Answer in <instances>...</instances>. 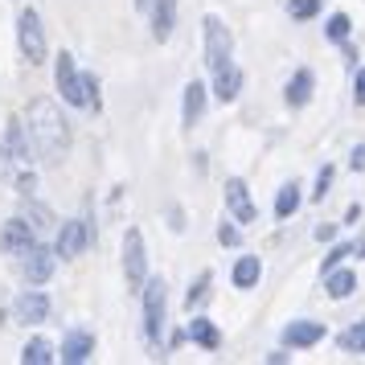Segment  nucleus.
Segmentation results:
<instances>
[{"mask_svg":"<svg viewBox=\"0 0 365 365\" xmlns=\"http://www.w3.org/2000/svg\"><path fill=\"white\" fill-rule=\"evenodd\" d=\"M25 132H29V144L34 152L46 160V165H62L70 152V123L62 119V107L53 99H34L29 111H25Z\"/></svg>","mask_w":365,"mask_h":365,"instance_id":"1","label":"nucleus"},{"mask_svg":"<svg viewBox=\"0 0 365 365\" xmlns=\"http://www.w3.org/2000/svg\"><path fill=\"white\" fill-rule=\"evenodd\" d=\"M201 41H205V66H210V74L234 62V37H230V29H226L222 17L201 21Z\"/></svg>","mask_w":365,"mask_h":365,"instance_id":"2","label":"nucleus"},{"mask_svg":"<svg viewBox=\"0 0 365 365\" xmlns=\"http://www.w3.org/2000/svg\"><path fill=\"white\" fill-rule=\"evenodd\" d=\"M144 336L148 341H160V332H165V304H168V283L160 275H148L144 279Z\"/></svg>","mask_w":365,"mask_h":365,"instance_id":"3","label":"nucleus"},{"mask_svg":"<svg viewBox=\"0 0 365 365\" xmlns=\"http://www.w3.org/2000/svg\"><path fill=\"white\" fill-rule=\"evenodd\" d=\"M17 46H21V53H25L29 66H41V62H46V25H41V17H37V9H21Z\"/></svg>","mask_w":365,"mask_h":365,"instance_id":"4","label":"nucleus"},{"mask_svg":"<svg viewBox=\"0 0 365 365\" xmlns=\"http://www.w3.org/2000/svg\"><path fill=\"white\" fill-rule=\"evenodd\" d=\"M123 275H128L132 292H140L148 279V247H144V230H135V226H128V234H123Z\"/></svg>","mask_w":365,"mask_h":365,"instance_id":"5","label":"nucleus"},{"mask_svg":"<svg viewBox=\"0 0 365 365\" xmlns=\"http://www.w3.org/2000/svg\"><path fill=\"white\" fill-rule=\"evenodd\" d=\"M53 83H58V95L70 103V107H86V95H83V74L74 66V53H58V66H53Z\"/></svg>","mask_w":365,"mask_h":365,"instance_id":"6","label":"nucleus"},{"mask_svg":"<svg viewBox=\"0 0 365 365\" xmlns=\"http://www.w3.org/2000/svg\"><path fill=\"white\" fill-rule=\"evenodd\" d=\"M91 247V222L86 217H70L62 222V234H58V259H78L83 250Z\"/></svg>","mask_w":365,"mask_h":365,"instance_id":"7","label":"nucleus"},{"mask_svg":"<svg viewBox=\"0 0 365 365\" xmlns=\"http://www.w3.org/2000/svg\"><path fill=\"white\" fill-rule=\"evenodd\" d=\"M53 267H58V250L41 247V242H34V247L21 255V271H25V279L29 283H50Z\"/></svg>","mask_w":365,"mask_h":365,"instance_id":"8","label":"nucleus"},{"mask_svg":"<svg viewBox=\"0 0 365 365\" xmlns=\"http://www.w3.org/2000/svg\"><path fill=\"white\" fill-rule=\"evenodd\" d=\"M226 210H230V217L238 222V226H250V222L259 217L255 197H250V189H247L242 177H230V181H226Z\"/></svg>","mask_w":365,"mask_h":365,"instance_id":"9","label":"nucleus"},{"mask_svg":"<svg viewBox=\"0 0 365 365\" xmlns=\"http://www.w3.org/2000/svg\"><path fill=\"white\" fill-rule=\"evenodd\" d=\"M34 242H37V230L25 217H9L0 226V255H25Z\"/></svg>","mask_w":365,"mask_h":365,"instance_id":"10","label":"nucleus"},{"mask_svg":"<svg viewBox=\"0 0 365 365\" xmlns=\"http://www.w3.org/2000/svg\"><path fill=\"white\" fill-rule=\"evenodd\" d=\"M13 312H17L21 324H41V320H50V296L46 292H21L13 299Z\"/></svg>","mask_w":365,"mask_h":365,"instance_id":"11","label":"nucleus"},{"mask_svg":"<svg viewBox=\"0 0 365 365\" xmlns=\"http://www.w3.org/2000/svg\"><path fill=\"white\" fill-rule=\"evenodd\" d=\"M316 341H324V324L320 320H292L283 329V345L287 349H312Z\"/></svg>","mask_w":365,"mask_h":365,"instance_id":"12","label":"nucleus"},{"mask_svg":"<svg viewBox=\"0 0 365 365\" xmlns=\"http://www.w3.org/2000/svg\"><path fill=\"white\" fill-rule=\"evenodd\" d=\"M91 353H95V336H91L86 329H70L58 357H62L66 365H83V361H91Z\"/></svg>","mask_w":365,"mask_h":365,"instance_id":"13","label":"nucleus"},{"mask_svg":"<svg viewBox=\"0 0 365 365\" xmlns=\"http://www.w3.org/2000/svg\"><path fill=\"white\" fill-rule=\"evenodd\" d=\"M210 91H214L217 103H234L238 91H242V70L234 66V62L222 66V70H214V74H210Z\"/></svg>","mask_w":365,"mask_h":365,"instance_id":"14","label":"nucleus"},{"mask_svg":"<svg viewBox=\"0 0 365 365\" xmlns=\"http://www.w3.org/2000/svg\"><path fill=\"white\" fill-rule=\"evenodd\" d=\"M4 148L17 165H29L34 160V144H29V132H25V119H9L4 128Z\"/></svg>","mask_w":365,"mask_h":365,"instance_id":"15","label":"nucleus"},{"mask_svg":"<svg viewBox=\"0 0 365 365\" xmlns=\"http://www.w3.org/2000/svg\"><path fill=\"white\" fill-rule=\"evenodd\" d=\"M148 13H152V37L165 46L173 37V25H177V0H152Z\"/></svg>","mask_w":365,"mask_h":365,"instance_id":"16","label":"nucleus"},{"mask_svg":"<svg viewBox=\"0 0 365 365\" xmlns=\"http://www.w3.org/2000/svg\"><path fill=\"white\" fill-rule=\"evenodd\" d=\"M312 86H316V74L308 66H299L292 78H287V86H283V103L287 107H304V103L312 99Z\"/></svg>","mask_w":365,"mask_h":365,"instance_id":"17","label":"nucleus"},{"mask_svg":"<svg viewBox=\"0 0 365 365\" xmlns=\"http://www.w3.org/2000/svg\"><path fill=\"white\" fill-rule=\"evenodd\" d=\"M205 95H210V91H205V83H197V78L185 86V103H181L185 132H193V128L201 123V111H205Z\"/></svg>","mask_w":365,"mask_h":365,"instance_id":"18","label":"nucleus"},{"mask_svg":"<svg viewBox=\"0 0 365 365\" xmlns=\"http://www.w3.org/2000/svg\"><path fill=\"white\" fill-rule=\"evenodd\" d=\"M259 275H263V263H259V255H242L238 263L230 267V279L238 292H250V287H259Z\"/></svg>","mask_w":365,"mask_h":365,"instance_id":"19","label":"nucleus"},{"mask_svg":"<svg viewBox=\"0 0 365 365\" xmlns=\"http://www.w3.org/2000/svg\"><path fill=\"white\" fill-rule=\"evenodd\" d=\"M324 292H329V299H349L357 292V275L349 267H332V271H324Z\"/></svg>","mask_w":365,"mask_h":365,"instance_id":"20","label":"nucleus"},{"mask_svg":"<svg viewBox=\"0 0 365 365\" xmlns=\"http://www.w3.org/2000/svg\"><path fill=\"white\" fill-rule=\"evenodd\" d=\"M189 341L210 353V349L222 345V332H217V324L210 320V316H193V324H189Z\"/></svg>","mask_w":365,"mask_h":365,"instance_id":"21","label":"nucleus"},{"mask_svg":"<svg viewBox=\"0 0 365 365\" xmlns=\"http://www.w3.org/2000/svg\"><path fill=\"white\" fill-rule=\"evenodd\" d=\"M58 353H53V345L46 341V336H34L29 345H25V353H21V361L25 365H50Z\"/></svg>","mask_w":365,"mask_h":365,"instance_id":"22","label":"nucleus"},{"mask_svg":"<svg viewBox=\"0 0 365 365\" xmlns=\"http://www.w3.org/2000/svg\"><path fill=\"white\" fill-rule=\"evenodd\" d=\"M296 210H299V185L287 181L279 193H275V217H292Z\"/></svg>","mask_w":365,"mask_h":365,"instance_id":"23","label":"nucleus"},{"mask_svg":"<svg viewBox=\"0 0 365 365\" xmlns=\"http://www.w3.org/2000/svg\"><path fill=\"white\" fill-rule=\"evenodd\" d=\"M336 345L345 349V353H365V320H353L349 329H341Z\"/></svg>","mask_w":365,"mask_h":365,"instance_id":"24","label":"nucleus"},{"mask_svg":"<svg viewBox=\"0 0 365 365\" xmlns=\"http://www.w3.org/2000/svg\"><path fill=\"white\" fill-rule=\"evenodd\" d=\"M210 287H214V271H201L197 279H193V287H189V296H185V308L193 312V308H197L201 299L210 296Z\"/></svg>","mask_w":365,"mask_h":365,"instance_id":"25","label":"nucleus"},{"mask_svg":"<svg viewBox=\"0 0 365 365\" xmlns=\"http://www.w3.org/2000/svg\"><path fill=\"white\" fill-rule=\"evenodd\" d=\"M349 29H353V21H349V13H332V17H329V25H324V37L341 46V41H349Z\"/></svg>","mask_w":365,"mask_h":365,"instance_id":"26","label":"nucleus"},{"mask_svg":"<svg viewBox=\"0 0 365 365\" xmlns=\"http://www.w3.org/2000/svg\"><path fill=\"white\" fill-rule=\"evenodd\" d=\"M287 13L292 21H312L320 13V0H287Z\"/></svg>","mask_w":365,"mask_h":365,"instance_id":"27","label":"nucleus"},{"mask_svg":"<svg viewBox=\"0 0 365 365\" xmlns=\"http://www.w3.org/2000/svg\"><path fill=\"white\" fill-rule=\"evenodd\" d=\"M83 95H86V107H91V111H99V107H103V99H99V78H95V74H83Z\"/></svg>","mask_w":365,"mask_h":365,"instance_id":"28","label":"nucleus"},{"mask_svg":"<svg viewBox=\"0 0 365 365\" xmlns=\"http://www.w3.org/2000/svg\"><path fill=\"white\" fill-rule=\"evenodd\" d=\"M332 173H336L332 165L320 168V177H316V189H312V201H324V197H329V189H332Z\"/></svg>","mask_w":365,"mask_h":365,"instance_id":"29","label":"nucleus"},{"mask_svg":"<svg viewBox=\"0 0 365 365\" xmlns=\"http://www.w3.org/2000/svg\"><path fill=\"white\" fill-rule=\"evenodd\" d=\"M345 255H353V242H336V247L329 250V255H324V271H332V267H341V259H345Z\"/></svg>","mask_w":365,"mask_h":365,"instance_id":"30","label":"nucleus"},{"mask_svg":"<svg viewBox=\"0 0 365 365\" xmlns=\"http://www.w3.org/2000/svg\"><path fill=\"white\" fill-rule=\"evenodd\" d=\"M25 222H29L34 230H46V226H50V210H46V205H29V214H25Z\"/></svg>","mask_w":365,"mask_h":365,"instance_id":"31","label":"nucleus"},{"mask_svg":"<svg viewBox=\"0 0 365 365\" xmlns=\"http://www.w3.org/2000/svg\"><path fill=\"white\" fill-rule=\"evenodd\" d=\"M217 242H222V247H238V222H234V217L217 230Z\"/></svg>","mask_w":365,"mask_h":365,"instance_id":"32","label":"nucleus"},{"mask_svg":"<svg viewBox=\"0 0 365 365\" xmlns=\"http://www.w3.org/2000/svg\"><path fill=\"white\" fill-rule=\"evenodd\" d=\"M34 189H37V177H34V173H21V177H17V193H21V197H34Z\"/></svg>","mask_w":365,"mask_h":365,"instance_id":"33","label":"nucleus"},{"mask_svg":"<svg viewBox=\"0 0 365 365\" xmlns=\"http://www.w3.org/2000/svg\"><path fill=\"white\" fill-rule=\"evenodd\" d=\"M349 168L353 173H365V144H357V148L349 152Z\"/></svg>","mask_w":365,"mask_h":365,"instance_id":"34","label":"nucleus"},{"mask_svg":"<svg viewBox=\"0 0 365 365\" xmlns=\"http://www.w3.org/2000/svg\"><path fill=\"white\" fill-rule=\"evenodd\" d=\"M353 103L365 107V70H357V78H353Z\"/></svg>","mask_w":365,"mask_h":365,"instance_id":"35","label":"nucleus"},{"mask_svg":"<svg viewBox=\"0 0 365 365\" xmlns=\"http://www.w3.org/2000/svg\"><path fill=\"white\" fill-rule=\"evenodd\" d=\"M185 341H189V329H177L173 336H168V345H173V349H181Z\"/></svg>","mask_w":365,"mask_h":365,"instance_id":"36","label":"nucleus"},{"mask_svg":"<svg viewBox=\"0 0 365 365\" xmlns=\"http://www.w3.org/2000/svg\"><path fill=\"white\" fill-rule=\"evenodd\" d=\"M316 238H320V242H332V238H336V226H320V230H316Z\"/></svg>","mask_w":365,"mask_h":365,"instance_id":"37","label":"nucleus"},{"mask_svg":"<svg viewBox=\"0 0 365 365\" xmlns=\"http://www.w3.org/2000/svg\"><path fill=\"white\" fill-rule=\"evenodd\" d=\"M353 255H357V259H365V234L357 238V242H353Z\"/></svg>","mask_w":365,"mask_h":365,"instance_id":"38","label":"nucleus"},{"mask_svg":"<svg viewBox=\"0 0 365 365\" xmlns=\"http://www.w3.org/2000/svg\"><path fill=\"white\" fill-rule=\"evenodd\" d=\"M132 4L140 9V13H148V4H152V0H132Z\"/></svg>","mask_w":365,"mask_h":365,"instance_id":"39","label":"nucleus"}]
</instances>
